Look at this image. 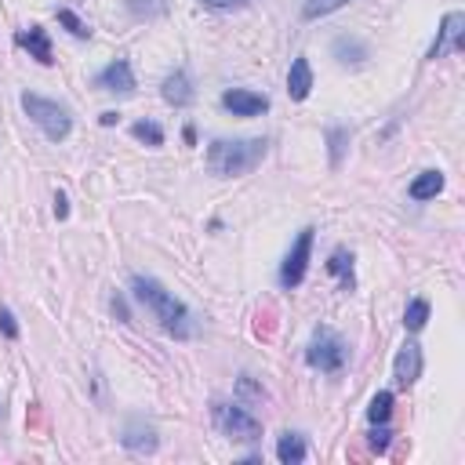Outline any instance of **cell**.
Returning <instances> with one entry per match:
<instances>
[{
  "label": "cell",
  "mask_w": 465,
  "mask_h": 465,
  "mask_svg": "<svg viewBox=\"0 0 465 465\" xmlns=\"http://www.w3.org/2000/svg\"><path fill=\"white\" fill-rule=\"evenodd\" d=\"M131 295L153 313V320L174 335V338H193L197 335V320L190 313V306H185L182 299H174V291H167L156 276H146V273H135L131 276Z\"/></svg>",
  "instance_id": "6da1fadb"
},
{
  "label": "cell",
  "mask_w": 465,
  "mask_h": 465,
  "mask_svg": "<svg viewBox=\"0 0 465 465\" xmlns=\"http://www.w3.org/2000/svg\"><path fill=\"white\" fill-rule=\"evenodd\" d=\"M265 139H215L208 146V171L215 178H240L265 160Z\"/></svg>",
  "instance_id": "7a4b0ae2"
},
{
  "label": "cell",
  "mask_w": 465,
  "mask_h": 465,
  "mask_svg": "<svg viewBox=\"0 0 465 465\" xmlns=\"http://www.w3.org/2000/svg\"><path fill=\"white\" fill-rule=\"evenodd\" d=\"M306 363L320 375H338V371L349 363V345L338 331L331 327H317L309 345H306Z\"/></svg>",
  "instance_id": "3957f363"
},
{
  "label": "cell",
  "mask_w": 465,
  "mask_h": 465,
  "mask_svg": "<svg viewBox=\"0 0 465 465\" xmlns=\"http://www.w3.org/2000/svg\"><path fill=\"white\" fill-rule=\"evenodd\" d=\"M211 422L222 436L240 440V443H258L262 440V422L244 407V404H229V400H215L211 404Z\"/></svg>",
  "instance_id": "277c9868"
},
{
  "label": "cell",
  "mask_w": 465,
  "mask_h": 465,
  "mask_svg": "<svg viewBox=\"0 0 465 465\" xmlns=\"http://www.w3.org/2000/svg\"><path fill=\"white\" fill-rule=\"evenodd\" d=\"M22 110L26 117L51 139V142H66L69 131H73V117L66 106H58L55 99H44V95H33V91H26L22 95Z\"/></svg>",
  "instance_id": "5b68a950"
},
{
  "label": "cell",
  "mask_w": 465,
  "mask_h": 465,
  "mask_svg": "<svg viewBox=\"0 0 465 465\" xmlns=\"http://www.w3.org/2000/svg\"><path fill=\"white\" fill-rule=\"evenodd\" d=\"M313 226H306L302 233H299V240L291 244V251L284 255V262H281V288L284 291H295L302 281H306V273H309V258H313Z\"/></svg>",
  "instance_id": "8992f818"
},
{
  "label": "cell",
  "mask_w": 465,
  "mask_h": 465,
  "mask_svg": "<svg viewBox=\"0 0 465 465\" xmlns=\"http://www.w3.org/2000/svg\"><path fill=\"white\" fill-rule=\"evenodd\" d=\"M465 48V15L461 12H447L443 15V22H440V30H436V40L429 44V51H425V62H436V58H443L447 51H461Z\"/></svg>",
  "instance_id": "52a82bcc"
},
{
  "label": "cell",
  "mask_w": 465,
  "mask_h": 465,
  "mask_svg": "<svg viewBox=\"0 0 465 465\" xmlns=\"http://www.w3.org/2000/svg\"><path fill=\"white\" fill-rule=\"evenodd\" d=\"M117 440H121V447H124V451H131V454H153V451L160 447L156 429H153L146 418H139V415H128V418L121 422Z\"/></svg>",
  "instance_id": "ba28073f"
},
{
  "label": "cell",
  "mask_w": 465,
  "mask_h": 465,
  "mask_svg": "<svg viewBox=\"0 0 465 465\" xmlns=\"http://www.w3.org/2000/svg\"><path fill=\"white\" fill-rule=\"evenodd\" d=\"M422 367H425L422 345L418 342H404L400 353H397V360H393V382H397V389H411L422 379Z\"/></svg>",
  "instance_id": "9c48e42d"
},
{
  "label": "cell",
  "mask_w": 465,
  "mask_h": 465,
  "mask_svg": "<svg viewBox=\"0 0 465 465\" xmlns=\"http://www.w3.org/2000/svg\"><path fill=\"white\" fill-rule=\"evenodd\" d=\"M222 110L233 117H262V113H269V99L247 87H229V91H222Z\"/></svg>",
  "instance_id": "30bf717a"
},
{
  "label": "cell",
  "mask_w": 465,
  "mask_h": 465,
  "mask_svg": "<svg viewBox=\"0 0 465 465\" xmlns=\"http://www.w3.org/2000/svg\"><path fill=\"white\" fill-rule=\"evenodd\" d=\"M99 91H110V95H135V73L128 58H113L106 69H99L95 76Z\"/></svg>",
  "instance_id": "8fae6325"
},
{
  "label": "cell",
  "mask_w": 465,
  "mask_h": 465,
  "mask_svg": "<svg viewBox=\"0 0 465 465\" xmlns=\"http://www.w3.org/2000/svg\"><path fill=\"white\" fill-rule=\"evenodd\" d=\"M331 55H335V62H338V66H345V69H360V66L371 58V48H367L360 37H353V33H338V37L331 40Z\"/></svg>",
  "instance_id": "7c38bea8"
},
{
  "label": "cell",
  "mask_w": 465,
  "mask_h": 465,
  "mask_svg": "<svg viewBox=\"0 0 465 465\" xmlns=\"http://www.w3.org/2000/svg\"><path fill=\"white\" fill-rule=\"evenodd\" d=\"M160 95H164V103H167V106L185 110V106H190V103L197 99V91H193V84H190V73H185V69L167 73V76H164V84H160Z\"/></svg>",
  "instance_id": "4fadbf2b"
},
{
  "label": "cell",
  "mask_w": 465,
  "mask_h": 465,
  "mask_svg": "<svg viewBox=\"0 0 465 465\" xmlns=\"http://www.w3.org/2000/svg\"><path fill=\"white\" fill-rule=\"evenodd\" d=\"M15 40H19V48H26L30 58H37L40 66H55V51H51V40H48L44 26H30V30H22Z\"/></svg>",
  "instance_id": "5bb4252c"
},
{
  "label": "cell",
  "mask_w": 465,
  "mask_h": 465,
  "mask_svg": "<svg viewBox=\"0 0 465 465\" xmlns=\"http://www.w3.org/2000/svg\"><path fill=\"white\" fill-rule=\"evenodd\" d=\"M309 91H313V66L306 55H299L291 62V73H288V95H291V103H306Z\"/></svg>",
  "instance_id": "9a60e30c"
},
{
  "label": "cell",
  "mask_w": 465,
  "mask_h": 465,
  "mask_svg": "<svg viewBox=\"0 0 465 465\" xmlns=\"http://www.w3.org/2000/svg\"><path fill=\"white\" fill-rule=\"evenodd\" d=\"M443 193V171H436V167H429V171H422L411 185H407V197L411 201H433V197H440Z\"/></svg>",
  "instance_id": "2e32d148"
},
{
  "label": "cell",
  "mask_w": 465,
  "mask_h": 465,
  "mask_svg": "<svg viewBox=\"0 0 465 465\" xmlns=\"http://www.w3.org/2000/svg\"><path fill=\"white\" fill-rule=\"evenodd\" d=\"M353 251L349 247H335L331 251V258H327V273L331 276H338V284H342V291H356V276H353Z\"/></svg>",
  "instance_id": "e0dca14e"
},
{
  "label": "cell",
  "mask_w": 465,
  "mask_h": 465,
  "mask_svg": "<svg viewBox=\"0 0 465 465\" xmlns=\"http://www.w3.org/2000/svg\"><path fill=\"white\" fill-rule=\"evenodd\" d=\"M276 458H281L284 465H299L309 458V443L302 433H284L281 440H276Z\"/></svg>",
  "instance_id": "ac0fdd59"
},
{
  "label": "cell",
  "mask_w": 465,
  "mask_h": 465,
  "mask_svg": "<svg viewBox=\"0 0 465 465\" xmlns=\"http://www.w3.org/2000/svg\"><path fill=\"white\" fill-rule=\"evenodd\" d=\"M324 139H327V160H331V167H342L345 149H349V142H353V131L342 128V124H331V128L324 131Z\"/></svg>",
  "instance_id": "d6986e66"
},
{
  "label": "cell",
  "mask_w": 465,
  "mask_h": 465,
  "mask_svg": "<svg viewBox=\"0 0 465 465\" xmlns=\"http://www.w3.org/2000/svg\"><path fill=\"white\" fill-rule=\"evenodd\" d=\"M124 8L135 22H153L167 15V0H124Z\"/></svg>",
  "instance_id": "ffe728a7"
},
{
  "label": "cell",
  "mask_w": 465,
  "mask_h": 465,
  "mask_svg": "<svg viewBox=\"0 0 465 465\" xmlns=\"http://www.w3.org/2000/svg\"><path fill=\"white\" fill-rule=\"evenodd\" d=\"M389 415H393V393L382 389V393L371 397V404H367V422H371V425H386Z\"/></svg>",
  "instance_id": "44dd1931"
},
{
  "label": "cell",
  "mask_w": 465,
  "mask_h": 465,
  "mask_svg": "<svg viewBox=\"0 0 465 465\" xmlns=\"http://www.w3.org/2000/svg\"><path fill=\"white\" fill-rule=\"evenodd\" d=\"M349 0H302V19L306 22H317L324 15H335L338 8H345Z\"/></svg>",
  "instance_id": "7402d4cb"
},
{
  "label": "cell",
  "mask_w": 465,
  "mask_h": 465,
  "mask_svg": "<svg viewBox=\"0 0 465 465\" xmlns=\"http://www.w3.org/2000/svg\"><path fill=\"white\" fill-rule=\"evenodd\" d=\"M131 135H135L139 142H146L149 149H160V146H164V128H160L156 121H139V124H131Z\"/></svg>",
  "instance_id": "603a6c76"
},
{
  "label": "cell",
  "mask_w": 465,
  "mask_h": 465,
  "mask_svg": "<svg viewBox=\"0 0 465 465\" xmlns=\"http://www.w3.org/2000/svg\"><path fill=\"white\" fill-rule=\"evenodd\" d=\"M429 324V302L425 299H411L407 309H404V327L407 331H422Z\"/></svg>",
  "instance_id": "cb8c5ba5"
},
{
  "label": "cell",
  "mask_w": 465,
  "mask_h": 465,
  "mask_svg": "<svg viewBox=\"0 0 465 465\" xmlns=\"http://www.w3.org/2000/svg\"><path fill=\"white\" fill-rule=\"evenodd\" d=\"M55 15H58V22H62V26H66V30H69L76 40H87V37H91V26H87V22H84L76 12H69V8H58Z\"/></svg>",
  "instance_id": "d4e9b609"
},
{
  "label": "cell",
  "mask_w": 465,
  "mask_h": 465,
  "mask_svg": "<svg viewBox=\"0 0 465 465\" xmlns=\"http://www.w3.org/2000/svg\"><path fill=\"white\" fill-rule=\"evenodd\" d=\"M389 440H393V433H389L386 425H375V429L367 433V447L375 451V454H386V451H389Z\"/></svg>",
  "instance_id": "484cf974"
},
{
  "label": "cell",
  "mask_w": 465,
  "mask_h": 465,
  "mask_svg": "<svg viewBox=\"0 0 465 465\" xmlns=\"http://www.w3.org/2000/svg\"><path fill=\"white\" fill-rule=\"evenodd\" d=\"M201 4L211 12H240V8H251L255 0H201Z\"/></svg>",
  "instance_id": "4316f807"
},
{
  "label": "cell",
  "mask_w": 465,
  "mask_h": 465,
  "mask_svg": "<svg viewBox=\"0 0 465 465\" xmlns=\"http://www.w3.org/2000/svg\"><path fill=\"white\" fill-rule=\"evenodd\" d=\"M0 331H4V338H19V324H15V313L8 306H0Z\"/></svg>",
  "instance_id": "83f0119b"
},
{
  "label": "cell",
  "mask_w": 465,
  "mask_h": 465,
  "mask_svg": "<svg viewBox=\"0 0 465 465\" xmlns=\"http://www.w3.org/2000/svg\"><path fill=\"white\" fill-rule=\"evenodd\" d=\"M237 389H240L244 397H255V400H265V389H262V386H255V382H251V375H240V382H237Z\"/></svg>",
  "instance_id": "f1b7e54d"
},
{
  "label": "cell",
  "mask_w": 465,
  "mask_h": 465,
  "mask_svg": "<svg viewBox=\"0 0 465 465\" xmlns=\"http://www.w3.org/2000/svg\"><path fill=\"white\" fill-rule=\"evenodd\" d=\"M113 313H117L124 324H131V313H128V302H124V295H113Z\"/></svg>",
  "instance_id": "f546056e"
},
{
  "label": "cell",
  "mask_w": 465,
  "mask_h": 465,
  "mask_svg": "<svg viewBox=\"0 0 465 465\" xmlns=\"http://www.w3.org/2000/svg\"><path fill=\"white\" fill-rule=\"evenodd\" d=\"M55 219H69V201H66V193H55Z\"/></svg>",
  "instance_id": "4dcf8cb0"
},
{
  "label": "cell",
  "mask_w": 465,
  "mask_h": 465,
  "mask_svg": "<svg viewBox=\"0 0 465 465\" xmlns=\"http://www.w3.org/2000/svg\"><path fill=\"white\" fill-rule=\"evenodd\" d=\"M117 121H121V113H113V110H110V113H103V117H99V124H103V128H113V124H117Z\"/></svg>",
  "instance_id": "1f68e13d"
},
{
  "label": "cell",
  "mask_w": 465,
  "mask_h": 465,
  "mask_svg": "<svg viewBox=\"0 0 465 465\" xmlns=\"http://www.w3.org/2000/svg\"><path fill=\"white\" fill-rule=\"evenodd\" d=\"M182 139H185V142H190V146L197 142V131H193V124H190V128H185V131H182Z\"/></svg>",
  "instance_id": "d6a6232c"
}]
</instances>
